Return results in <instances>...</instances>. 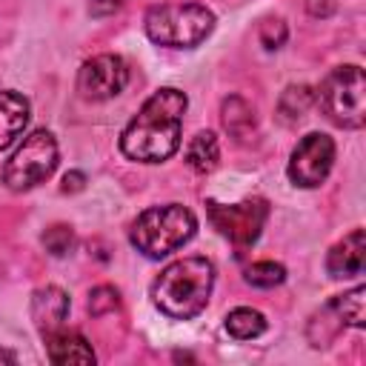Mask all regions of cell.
<instances>
[{"instance_id":"cell-18","label":"cell","mask_w":366,"mask_h":366,"mask_svg":"<svg viewBox=\"0 0 366 366\" xmlns=\"http://www.w3.org/2000/svg\"><path fill=\"white\" fill-rule=\"evenodd\" d=\"M312 100H315V94H312L309 86H289V89L283 92V97H280V106H277L280 120H283V123H297V120L309 112Z\"/></svg>"},{"instance_id":"cell-20","label":"cell","mask_w":366,"mask_h":366,"mask_svg":"<svg viewBox=\"0 0 366 366\" xmlns=\"http://www.w3.org/2000/svg\"><path fill=\"white\" fill-rule=\"evenodd\" d=\"M43 249L49 252V254H54V257H63L71 246H74V232H71V226H66V223H54V226H49L46 232H43Z\"/></svg>"},{"instance_id":"cell-1","label":"cell","mask_w":366,"mask_h":366,"mask_svg":"<svg viewBox=\"0 0 366 366\" xmlns=\"http://www.w3.org/2000/svg\"><path fill=\"white\" fill-rule=\"evenodd\" d=\"M189 97L174 89H157L140 112L129 120L120 134V152L137 163H163L180 149V126L186 114Z\"/></svg>"},{"instance_id":"cell-17","label":"cell","mask_w":366,"mask_h":366,"mask_svg":"<svg viewBox=\"0 0 366 366\" xmlns=\"http://www.w3.org/2000/svg\"><path fill=\"white\" fill-rule=\"evenodd\" d=\"M220 117H223V129L234 137H246L254 129V112L243 97H226Z\"/></svg>"},{"instance_id":"cell-15","label":"cell","mask_w":366,"mask_h":366,"mask_svg":"<svg viewBox=\"0 0 366 366\" xmlns=\"http://www.w3.org/2000/svg\"><path fill=\"white\" fill-rule=\"evenodd\" d=\"M217 157H220V146L212 132H197L186 146V163L200 174L212 172L217 166Z\"/></svg>"},{"instance_id":"cell-12","label":"cell","mask_w":366,"mask_h":366,"mask_svg":"<svg viewBox=\"0 0 366 366\" xmlns=\"http://www.w3.org/2000/svg\"><path fill=\"white\" fill-rule=\"evenodd\" d=\"M66 315H69V295L60 286H43L31 295V317L43 335L60 329Z\"/></svg>"},{"instance_id":"cell-16","label":"cell","mask_w":366,"mask_h":366,"mask_svg":"<svg viewBox=\"0 0 366 366\" xmlns=\"http://www.w3.org/2000/svg\"><path fill=\"white\" fill-rule=\"evenodd\" d=\"M226 332L237 340H252V337H260L266 332V317L257 312V309H249V306H237L226 315Z\"/></svg>"},{"instance_id":"cell-7","label":"cell","mask_w":366,"mask_h":366,"mask_svg":"<svg viewBox=\"0 0 366 366\" xmlns=\"http://www.w3.org/2000/svg\"><path fill=\"white\" fill-rule=\"evenodd\" d=\"M206 212H209L212 226L223 237H229L237 249H246L260 237V229L269 217V203L263 197H252V200L232 203V206L206 200Z\"/></svg>"},{"instance_id":"cell-8","label":"cell","mask_w":366,"mask_h":366,"mask_svg":"<svg viewBox=\"0 0 366 366\" xmlns=\"http://www.w3.org/2000/svg\"><path fill=\"white\" fill-rule=\"evenodd\" d=\"M332 163H335V140L323 132H312L292 152L289 180L300 189H315L329 177Z\"/></svg>"},{"instance_id":"cell-25","label":"cell","mask_w":366,"mask_h":366,"mask_svg":"<svg viewBox=\"0 0 366 366\" xmlns=\"http://www.w3.org/2000/svg\"><path fill=\"white\" fill-rule=\"evenodd\" d=\"M83 186H86V174H83V172H66V174H63V186H60V189H63L66 194H69V192H80Z\"/></svg>"},{"instance_id":"cell-13","label":"cell","mask_w":366,"mask_h":366,"mask_svg":"<svg viewBox=\"0 0 366 366\" xmlns=\"http://www.w3.org/2000/svg\"><path fill=\"white\" fill-rule=\"evenodd\" d=\"M31 106L20 92H0V152L9 149L29 126Z\"/></svg>"},{"instance_id":"cell-22","label":"cell","mask_w":366,"mask_h":366,"mask_svg":"<svg viewBox=\"0 0 366 366\" xmlns=\"http://www.w3.org/2000/svg\"><path fill=\"white\" fill-rule=\"evenodd\" d=\"M286 37H289V29H286L283 20H266L260 26V43L266 49H280L286 43Z\"/></svg>"},{"instance_id":"cell-23","label":"cell","mask_w":366,"mask_h":366,"mask_svg":"<svg viewBox=\"0 0 366 366\" xmlns=\"http://www.w3.org/2000/svg\"><path fill=\"white\" fill-rule=\"evenodd\" d=\"M306 11L312 17H332L337 11V0H306Z\"/></svg>"},{"instance_id":"cell-5","label":"cell","mask_w":366,"mask_h":366,"mask_svg":"<svg viewBox=\"0 0 366 366\" xmlns=\"http://www.w3.org/2000/svg\"><path fill=\"white\" fill-rule=\"evenodd\" d=\"M366 77L360 66H337L326 74L317 92V103L326 117L343 129H360L366 123Z\"/></svg>"},{"instance_id":"cell-26","label":"cell","mask_w":366,"mask_h":366,"mask_svg":"<svg viewBox=\"0 0 366 366\" xmlns=\"http://www.w3.org/2000/svg\"><path fill=\"white\" fill-rule=\"evenodd\" d=\"M0 363H9L11 366V363H17V355L9 352V349H0Z\"/></svg>"},{"instance_id":"cell-21","label":"cell","mask_w":366,"mask_h":366,"mask_svg":"<svg viewBox=\"0 0 366 366\" xmlns=\"http://www.w3.org/2000/svg\"><path fill=\"white\" fill-rule=\"evenodd\" d=\"M117 306H120V295H117L114 286H94L89 292V312L94 317H100L106 312H114Z\"/></svg>"},{"instance_id":"cell-2","label":"cell","mask_w":366,"mask_h":366,"mask_svg":"<svg viewBox=\"0 0 366 366\" xmlns=\"http://www.w3.org/2000/svg\"><path fill=\"white\" fill-rule=\"evenodd\" d=\"M212 286L214 263L206 257H183L160 272V277L152 283V297L163 315L174 320H189L206 309Z\"/></svg>"},{"instance_id":"cell-10","label":"cell","mask_w":366,"mask_h":366,"mask_svg":"<svg viewBox=\"0 0 366 366\" xmlns=\"http://www.w3.org/2000/svg\"><path fill=\"white\" fill-rule=\"evenodd\" d=\"M326 269L332 277H357L366 269V234L363 229L349 232L340 243L332 246L326 257Z\"/></svg>"},{"instance_id":"cell-14","label":"cell","mask_w":366,"mask_h":366,"mask_svg":"<svg viewBox=\"0 0 366 366\" xmlns=\"http://www.w3.org/2000/svg\"><path fill=\"white\" fill-rule=\"evenodd\" d=\"M329 309L335 312V317L343 323V326H355V329H363V317H366V289L363 286H355L337 297H332Z\"/></svg>"},{"instance_id":"cell-6","label":"cell","mask_w":366,"mask_h":366,"mask_svg":"<svg viewBox=\"0 0 366 366\" xmlns=\"http://www.w3.org/2000/svg\"><path fill=\"white\" fill-rule=\"evenodd\" d=\"M57 169V140L49 129H34L3 166V183L11 192H26L51 177Z\"/></svg>"},{"instance_id":"cell-24","label":"cell","mask_w":366,"mask_h":366,"mask_svg":"<svg viewBox=\"0 0 366 366\" xmlns=\"http://www.w3.org/2000/svg\"><path fill=\"white\" fill-rule=\"evenodd\" d=\"M120 6H126V0H89V11H92L94 17L114 14Z\"/></svg>"},{"instance_id":"cell-19","label":"cell","mask_w":366,"mask_h":366,"mask_svg":"<svg viewBox=\"0 0 366 366\" xmlns=\"http://www.w3.org/2000/svg\"><path fill=\"white\" fill-rule=\"evenodd\" d=\"M286 280V269L274 260H257L246 269V283L257 286V289H274Z\"/></svg>"},{"instance_id":"cell-4","label":"cell","mask_w":366,"mask_h":366,"mask_svg":"<svg viewBox=\"0 0 366 366\" xmlns=\"http://www.w3.org/2000/svg\"><path fill=\"white\" fill-rule=\"evenodd\" d=\"M214 29L212 9L200 3H163L146 11V34L166 49H194Z\"/></svg>"},{"instance_id":"cell-3","label":"cell","mask_w":366,"mask_h":366,"mask_svg":"<svg viewBox=\"0 0 366 366\" xmlns=\"http://www.w3.org/2000/svg\"><path fill=\"white\" fill-rule=\"evenodd\" d=\"M197 217L180 206V203H166V206H152L146 209L134 223H132V246L143 252L146 257H166L183 243L194 237Z\"/></svg>"},{"instance_id":"cell-9","label":"cell","mask_w":366,"mask_h":366,"mask_svg":"<svg viewBox=\"0 0 366 366\" xmlns=\"http://www.w3.org/2000/svg\"><path fill=\"white\" fill-rule=\"evenodd\" d=\"M129 83V69L120 54H94L77 71V92L86 100H109Z\"/></svg>"},{"instance_id":"cell-11","label":"cell","mask_w":366,"mask_h":366,"mask_svg":"<svg viewBox=\"0 0 366 366\" xmlns=\"http://www.w3.org/2000/svg\"><path fill=\"white\" fill-rule=\"evenodd\" d=\"M43 337L51 363H94V349L80 332L60 326L54 332H46Z\"/></svg>"}]
</instances>
